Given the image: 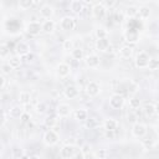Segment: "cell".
<instances>
[{
	"instance_id": "obj_44",
	"label": "cell",
	"mask_w": 159,
	"mask_h": 159,
	"mask_svg": "<svg viewBox=\"0 0 159 159\" xmlns=\"http://www.w3.org/2000/svg\"><path fill=\"white\" fill-rule=\"evenodd\" d=\"M83 157H84V154L80 150V152H76V153H75V155H73L71 159H83Z\"/></svg>"
},
{
	"instance_id": "obj_9",
	"label": "cell",
	"mask_w": 159,
	"mask_h": 159,
	"mask_svg": "<svg viewBox=\"0 0 159 159\" xmlns=\"http://www.w3.org/2000/svg\"><path fill=\"white\" fill-rule=\"evenodd\" d=\"M72 113V107L68 103H60L56 107V116L58 118H66Z\"/></svg>"
},
{
	"instance_id": "obj_11",
	"label": "cell",
	"mask_w": 159,
	"mask_h": 159,
	"mask_svg": "<svg viewBox=\"0 0 159 159\" xmlns=\"http://www.w3.org/2000/svg\"><path fill=\"white\" fill-rule=\"evenodd\" d=\"M84 62L89 68H97L101 65V58L97 53H89L84 57Z\"/></svg>"
},
{
	"instance_id": "obj_18",
	"label": "cell",
	"mask_w": 159,
	"mask_h": 159,
	"mask_svg": "<svg viewBox=\"0 0 159 159\" xmlns=\"http://www.w3.org/2000/svg\"><path fill=\"white\" fill-rule=\"evenodd\" d=\"M24 108H22V106L21 104H15V106H12L10 109H9V116L11 117V118H14V119H16V118H21V116L24 114Z\"/></svg>"
},
{
	"instance_id": "obj_26",
	"label": "cell",
	"mask_w": 159,
	"mask_h": 159,
	"mask_svg": "<svg viewBox=\"0 0 159 159\" xmlns=\"http://www.w3.org/2000/svg\"><path fill=\"white\" fill-rule=\"evenodd\" d=\"M138 15H139V17H140L142 20L149 19V16H150V7H149V6H145V5L139 6V7H138Z\"/></svg>"
},
{
	"instance_id": "obj_16",
	"label": "cell",
	"mask_w": 159,
	"mask_h": 159,
	"mask_svg": "<svg viewBox=\"0 0 159 159\" xmlns=\"http://www.w3.org/2000/svg\"><path fill=\"white\" fill-rule=\"evenodd\" d=\"M63 96L67 99H75V98H77L80 96V89L76 86H67L63 89Z\"/></svg>"
},
{
	"instance_id": "obj_41",
	"label": "cell",
	"mask_w": 159,
	"mask_h": 159,
	"mask_svg": "<svg viewBox=\"0 0 159 159\" xmlns=\"http://www.w3.org/2000/svg\"><path fill=\"white\" fill-rule=\"evenodd\" d=\"M12 157L16 159V158H20V157H22V154H24V152H22V149L21 148H19V147H15L14 149H12Z\"/></svg>"
},
{
	"instance_id": "obj_22",
	"label": "cell",
	"mask_w": 159,
	"mask_h": 159,
	"mask_svg": "<svg viewBox=\"0 0 159 159\" xmlns=\"http://www.w3.org/2000/svg\"><path fill=\"white\" fill-rule=\"evenodd\" d=\"M31 98H32V96H31V93H30L29 91H21V92L19 93V103H20L21 106L29 104V103L31 102Z\"/></svg>"
},
{
	"instance_id": "obj_23",
	"label": "cell",
	"mask_w": 159,
	"mask_h": 159,
	"mask_svg": "<svg viewBox=\"0 0 159 159\" xmlns=\"http://www.w3.org/2000/svg\"><path fill=\"white\" fill-rule=\"evenodd\" d=\"M143 112H144V114L147 117H153L157 113V104L155 103H152V102L145 103L143 106Z\"/></svg>"
},
{
	"instance_id": "obj_1",
	"label": "cell",
	"mask_w": 159,
	"mask_h": 159,
	"mask_svg": "<svg viewBox=\"0 0 159 159\" xmlns=\"http://www.w3.org/2000/svg\"><path fill=\"white\" fill-rule=\"evenodd\" d=\"M58 140H60V137H58L57 132H55L53 129H47V130L43 133V135H42V142H43V144L47 145V147H53V145H56V144L58 143Z\"/></svg>"
},
{
	"instance_id": "obj_36",
	"label": "cell",
	"mask_w": 159,
	"mask_h": 159,
	"mask_svg": "<svg viewBox=\"0 0 159 159\" xmlns=\"http://www.w3.org/2000/svg\"><path fill=\"white\" fill-rule=\"evenodd\" d=\"M46 109H47V104H46L45 102H39V103L35 106V111H36V113H39V114L45 113Z\"/></svg>"
},
{
	"instance_id": "obj_35",
	"label": "cell",
	"mask_w": 159,
	"mask_h": 159,
	"mask_svg": "<svg viewBox=\"0 0 159 159\" xmlns=\"http://www.w3.org/2000/svg\"><path fill=\"white\" fill-rule=\"evenodd\" d=\"M62 48H63L65 51H72V50L75 48L73 41H72L71 39H67V40H65V41H63V43H62Z\"/></svg>"
},
{
	"instance_id": "obj_29",
	"label": "cell",
	"mask_w": 159,
	"mask_h": 159,
	"mask_svg": "<svg viewBox=\"0 0 159 159\" xmlns=\"http://www.w3.org/2000/svg\"><path fill=\"white\" fill-rule=\"evenodd\" d=\"M71 56L73 60L76 61H81L84 58V53H83V50L80 48V47H75L72 51H71Z\"/></svg>"
},
{
	"instance_id": "obj_40",
	"label": "cell",
	"mask_w": 159,
	"mask_h": 159,
	"mask_svg": "<svg viewBox=\"0 0 159 159\" xmlns=\"http://www.w3.org/2000/svg\"><path fill=\"white\" fill-rule=\"evenodd\" d=\"M101 4H102V5L104 6V9L107 10L108 7H109V9L113 7V6L117 4V1H116V0H109V1H108V0H104V1H101Z\"/></svg>"
},
{
	"instance_id": "obj_49",
	"label": "cell",
	"mask_w": 159,
	"mask_h": 159,
	"mask_svg": "<svg viewBox=\"0 0 159 159\" xmlns=\"http://www.w3.org/2000/svg\"><path fill=\"white\" fill-rule=\"evenodd\" d=\"M5 159H15V158H14V157H6Z\"/></svg>"
},
{
	"instance_id": "obj_17",
	"label": "cell",
	"mask_w": 159,
	"mask_h": 159,
	"mask_svg": "<svg viewBox=\"0 0 159 159\" xmlns=\"http://www.w3.org/2000/svg\"><path fill=\"white\" fill-rule=\"evenodd\" d=\"M103 128L106 132H116L118 128V122L114 118H106L103 120Z\"/></svg>"
},
{
	"instance_id": "obj_38",
	"label": "cell",
	"mask_w": 159,
	"mask_h": 159,
	"mask_svg": "<svg viewBox=\"0 0 159 159\" xmlns=\"http://www.w3.org/2000/svg\"><path fill=\"white\" fill-rule=\"evenodd\" d=\"M84 122H86V127L89 128V129L96 128V127L99 125V123H98L97 119H94V118H89V119H87V120H84Z\"/></svg>"
},
{
	"instance_id": "obj_24",
	"label": "cell",
	"mask_w": 159,
	"mask_h": 159,
	"mask_svg": "<svg viewBox=\"0 0 159 159\" xmlns=\"http://www.w3.org/2000/svg\"><path fill=\"white\" fill-rule=\"evenodd\" d=\"M119 56L122 58H130L133 56V47L129 45H124L119 48Z\"/></svg>"
},
{
	"instance_id": "obj_43",
	"label": "cell",
	"mask_w": 159,
	"mask_h": 159,
	"mask_svg": "<svg viewBox=\"0 0 159 159\" xmlns=\"http://www.w3.org/2000/svg\"><path fill=\"white\" fill-rule=\"evenodd\" d=\"M81 152H82L83 154H88V153L91 152V145H88V144H84V145L82 147Z\"/></svg>"
},
{
	"instance_id": "obj_19",
	"label": "cell",
	"mask_w": 159,
	"mask_h": 159,
	"mask_svg": "<svg viewBox=\"0 0 159 159\" xmlns=\"http://www.w3.org/2000/svg\"><path fill=\"white\" fill-rule=\"evenodd\" d=\"M55 27H56V24L53 20H46L41 24L42 32H45V34H52L55 31Z\"/></svg>"
},
{
	"instance_id": "obj_14",
	"label": "cell",
	"mask_w": 159,
	"mask_h": 159,
	"mask_svg": "<svg viewBox=\"0 0 159 159\" xmlns=\"http://www.w3.org/2000/svg\"><path fill=\"white\" fill-rule=\"evenodd\" d=\"M91 11H92V16L93 17H96V19H103L104 16H106V9H104V6L101 4V2H96L93 6H92V9H91Z\"/></svg>"
},
{
	"instance_id": "obj_50",
	"label": "cell",
	"mask_w": 159,
	"mask_h": 159,
	"mask_svg": "<svg viewBox=\"0 0 159 159\" xmlns=\"http://www.w3.org/2000/svg\"><path fill=\"white\" fill-rule=\"evenodd\" d=\"M147 159H152V158H147Z\"/></svg>"
},
{
	"instance_id": "obj_12",
	"label": "cell",
	"mask_w": 159,
	"mask_h": 159,
	"mask_svg": "<svg viewBox=\"0 0 159 159\" xmlns=\"http://www.w3.org/2000/svg\"><path fill=\"white\" fill-rule=\"evenodd\" d=\"M71 73V66L66 62H60L57 66H56V75L60 77V78H65L67 77L68 75Z\"/></svg>"
},
{
	"instance_id": "obj_4",
	"label": "cell",
	"mask_w": 159,
	"mask_h": 159,
	"mask_svg": "<svg viewBox=\"0 0 159 159\" xmlns=\"http://www.w3.org/2000/svg\"><path fill=\"white\" fill-rule=\"evenodd\" d=\"M60 27L63 31H71V30H73L76 27V20H75V17H72L70 15L63 16L60 20Z\"/></svg>"
},
{
	"instance_id": "obj_25",
	"label": "cell",
	"mask_w": 159,
	"mask_h": 159,
	"mask_svg": "<svg viewBox=\"0 0 159 159\" xmlns=\"http://www.w3.org/2000/svg\"><path fill=\"white\" fill-rule=\"evenodd\" d=\"M137 15H138V6H135V5H129V6L125 7V10H124V16H127V17H129V19H133V17H135Z\"/></svg>"
},
{
	"instance_id": "obj_39",
	"label": "cell",
	"mask_w": 159,
	"mask_h": 159,
	"mask_svg": "<svg viewBox=\"0 0 159 159\" xmlns=\"http://www.w3.org/2000/svg\"><path fill=\"white\" fill-rule=\"evenodd\" d=\"M0 70H1V72H2L4 75H10V73H11V71H12V68L10 67V65H9V63H2V65H1V67H0Z\"/></svg>"
},
{
	"instance_id": "obj_31",
	"label": "cell",
	"mask_w": 159,
	"mask_h": 159,
	"mask_svg": "<svg viewBox=\"0 0 159 159\" xmlns=\"http://www.w3.org/2000/svg\"><path fill=\"white\" fill-rule=\"evenodd\" d=\"M34 4H35V1H32V0H20L17 2V6L20 10H29L34 6Z\"/></svg>"
},
{
	"instance_id": "obj_46",
	"label": "cell",
	"mask_w": 159,
	"mask_h": 159,
	"mask_svg": "<svg viewBox=\"0 0 159 159\" xmlns=\"http://www.w3.org/2000/svg\"><path fill=\"white\" fill-rule=\"evenodd\" d=\"M122 21H123V16L116 14V15H114V22H116V24H120Z\"/></svg>"
},
{
	"instance_id": "obj_15",
	"label": "cell",
	"mask_w": 159,
	"mask_h": 159,
	"mask_svg": "<svg viewBox=\"0 0 159 159\" xmlns=\"http://www.w3.org/2000/svg\"><path fill=\"white\" fill-rule=\"evenodd\" d=\"M15 52L20 57L21 56H26L30 52V45L27 42H25V41H19L16 43V46H15Z\"/></svg>"
},
{
	"instance_id": "obj_48",
	"label": "cell",
	"mask_w": 159,
	"mask_h": 159,
	"mask_svg": "<svg viewBox=\"0 0 159 159\" xmlns=\"http://www.w3.org/2000/svg\"><path fill=\"white\" fill-rule=\"evenodd\" d=\"M29 159H41L39 155H36V154H34V155H30L29 157Z\"/></svg>"
},
{
	"instance_id": "obj_3",
	"label": "cell",
	"mask_w": 159,
	"mask_h": 159,
	"mask_svg": "<svg viewBox=\"0 0 159 159\" xmlns=\"http://www.w3.org/2000/svg\"><path fill=\"white\" fill-rule=\"evenodd\" d=\"M148 133V127L147 124L144 123H140V122H135L133 125H132V135L134 138H143L145 137Z\"/></svg>"
},
{
	"instance_id": "obj_20",
	"label": "cell",
	"mask_w": 159,
	"mask_h": 159,
	"mask_svg": "<svg viewBox=\"0 0 159 159\" xmlns=\"http://www.w3.org/2000/svg\"><path fill=\"white\" fill-rule=\"evenodd\" d=\"M124 39H125V41L129 42V43H135V42L139 40V34H138V31H135V30H128V31L124 34Z\"/></svg>"
},
{
	"instance_id": "obj_32",
	"label": "cell",
	"mask_w": 159,
	"mask_h": 159,
	"mask_svg": "<svg viewBox=\"0 0 159 159\" xmlns=\"http://www.w3.org/2000/svg\"><path fill=\"white\" fill-rule=\"evenodd\" d=\"M140 99L139 98H137V97H130L129 99H128V106H129V108L130 109H133V111H135V109H138L139 107H140Z\"/></svg>"
},
{
	"instance_id": "obj_33",
	"label": "cell",
	"mask_w": 159,
	"mask_h": 159,
	"mask_svg": "<svg viewBox=\"0 0 159 159\" xmlns=\"http://www.w3.org/2000/svg\"><path fill=\"white\" fill-rule=\"evenodd\" d=\"M94 35L97 39H106V37H108V31L104 27H97L94 30Z\"/></svg>"
},
{
	"instance_id": "obj_2",
	"label": "cell",
	"mask_w": 159,
	"mask_h": 159,
	"mask_svg": "<svg viewBox=\"0 0 159 159\" xmlns=\"http://www.w3.org/2000/svg\"><path fill=\"white\" fill-rule=\"evenodd\" d=\"M150 58H152V57H150V55H149L148 52H145V51L138 52L137 56H135V60H134L135 67H138V68H140V70L147 68V67H148V63H149V61H150Z\"/></svg>"
},
{
	"instance_id": "obj_42",
	"label": "cell",
	"mask_w": 159,
	"mask_h": 159,
	"mask_svg": "<svg viewBox=\"0 0 159 159\" xmlns=\"http://www.w3.org/2000/svg\"><path fill=\"white\" fill-rule=\"evenodd\" d=\"M6 114L2 112V111H0V127H2L5 123H6Z\"/></svg>"
},
{
	"instance_id": "obj_6",
	"label": "cell",
	"mask_w": 159,
	"mask_h": 159,
	"mask_svg": "<svg viewBox=\"0 0 159 159\" xmlns=\"http://www.w3.org/2000/svg\"><path fill=\"white\" fill-rule=\"evenodd\" d=\"M39 14L42 19H46V20H51V17L53 16L55 14V7L51 5V4H42L39 9Z\"/></svg>"
},
{
	"instance_id": "obj_45",
	"label": "cell",
	"mask_w": 159,
	"mask_h": 159,
	"mask_svg": "<svg viewBox=\"0 0 159 159\" xmlns=\"http://www.w3.org/2000/svg\"><path fill=\"white\" fill-rule=\"evenodd\" d=\"M29 119H30V116H29V113L24 112V114L21 116V120H22V123H27V122H29Z\"/></svg>"
},
{
	"instance_id": "obj_34",
	"label": "cell",
	"mask_w": 159,
	"mask_h": 159,
	"mask_svg": "<svg viewBox=\"0 0 159 159\" xmlns=\"http://www.w3.org/2000/svg\"><path fill=\"white\" fill-rule=\"evenodd\" d=\"M10 55V48L6 43H0V57L1 58H6Z\"/></svg>"
},
{
	"instance_id": "obj_10",
	"label": "cell",
	"mask_w": 159,
	"mask_h": 159,
	"mask_svg": "<svg viewBox=\"0 0 159 159\" xmlns=\"http://www.w3.org/2000/svg\"><path fill=\"white\" fill-rule=\"evenodd\" d=\"M76 152H77V150H76V147H75L73 144H65V145L60 149V155H61V158H63V159H71V158L75 155Z\"/></svg>"
},
{
	"instance_id": "obj_28",
	"label": "cell",
	"mask_w": 159,
	"mask_h": 159,
	"mask_svg": "<svg viewBox=\"0 0 159 159\" xmlns=\"http://www.w3.org/2000/svg\"><path fill=\"white\" fill-rule=\"evenodd\" d=\"M7 63L10 65V67H11L12 70H15V68H19V67L21 66L22 61H21V57H20V56L15 55V56H11V57H10V60H9Z\"/></svg>"
},
{
	"instance_id": "obj_21",
	"label": "cell",
	"mask_w": 159,
	"mask_h": 159,
	"mask_svg": "<svg viewBox=\"0 0 159 159\" xmlns=\"http://www.w3.org/2000/svg\"><path fill=\"white\" fill-rule=\"evenodd\" d=\"M84 7V4L82 1H78V0H72L70 2V10L73 12V14H81L82 10Z\"/></svg>"
},
{
	"instance_id": "obj_13",
	"label": "cell",
	"mask_w": 159,
	"mask_h": 159,
	"mask_svg": "<svg viewBox=\"0 0 159 159\" xmlns=\"http://www.w3.org/2000/svg\"><path fill=\"white\" fill-rule=\"evenodd\" d=\"M94 47L98 52H107L111 47V41L108 37L106 39H97L94 42Z\"/></svg>"
},
{
	"instance_id": "obj_47",
	"label": "cell",
	"mask_w": 159,
	"mask_h": 159,
	"mask_svg": "<svg viewBox=\"0 0 159 159\" xmlns=\"http://www.w3.org/2000/svg\"><path fill=\"white\" fill-rule=\"evenodd\" d=\"M5 83H6V80H5V77L0 75V89H1V88H4Z\"/></svg>"
},
{
	"instance_id": "obj_5",
	"label": "cell",
	"mask_w": 159,
	"mask_h": 159,
	"mask_svg": "<svg viewBox=\"0 0 159 159\" xmlns=\"http://www.w3.org/2000/svg\"><path fill=\"white\" fill-rule=\"evenodd\" d=\"M26 32L31 36H37L40 32H42V29H41V22L40 21H36V20H32L30 22L26 24V27H25Z\"/></svg>"
},
{
	"instance_id": "obj_37",
	"label": "cell",
	"mask_w": 159,
	"mask_h": 159,
	"mask_svg": "<svg viewBox=\"0 0 159 159\" xmlns=\"http://www.w3.org/2000/svg\"><path fill=\"white\" fill-rule=\"evenodd\" d=\"M158 67H159V61L157 58H150L147 68H149L150 71H155V70H158Z\"/></svg>"
},
{
	"instance_id": "obj_7",
	"label": "cell",
	"mask_w": 159,
	"mask_h": 159,
	"mask_svg": "<svg viewBox=\"0 0 159 159\" xmlns=\"http://www.w3.org/2000/svg\"><path fill=\"white\" fill-rule=\"evenodd\" d=\"M124 104V97L119 93H113L109 97V107L113 109H120Z\"/></svg>"
},
{
	"instance_id": "obj_8",
	"label": "cell",
	"mask_w": 159,
	"mask_h": 159,
	"mask_svg": "<svg viewBox=\"0 0 159 159\" xmlns=\"http://www.w3.org/2000/svg\"><path fill=\"white\" fill-rule=\"evenodd\" d=\"M86 93L89 97H97L101 93V84L96 81H89L86 84Z\"/></svg>"
},
{
	"instance_id": "obj_30",
	"label": "cell",
	"mask_w": 159,
	"mask_h": 159,
	"mask_svg": "<svg viewBox=\"0 0 159 159\" xmlns=\"http://www.w3.org/2000/svg\"><path fill=\"white\" fill-rule=\"evenodd\" d=\"M43 123H45L46 127H48V128L51 129V128H53V127L58 123V117H57V116H47V117L45 118V122H43Z\"/></svg>"
},
{
	"instance_id": "obj_27",
	"label": "cell",
	"mask_w": 159,
	"mask_h": 159,
	"mask_svg": "<svg viewBox=\"0 0 159 159\" xmlns=\"http://www.w3.org/2000/svg\"><path fill=\"white\" fill-rule=\"evenodd\" d=\"M73 114H75V118H76L77 120H80V122H84V120L88 119V112H87L86 109H82V108L76 109Z\"/></svg>"
}]
</instances>
